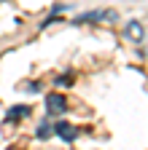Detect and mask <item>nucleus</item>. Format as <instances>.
Wrapping results in <instances>:
<instances>
[{
  "label": "nucleus",
  "instance_id": "obj_1",
  "mask_svg": "<svg viewBox=\"0 0 148 150\" xmlns=\"http://www.w3.org/2000/svg\"><path fill=\"white\" fill-rule=\"evenodd\" d=\"M46 105H49V112H51V115H59V112L67 110V102H65L62 94H49V97H46Z\"/></svg>",
  "mask_w": 148,
  "mask_h": 150
},
{
  "label": "nucleus",
  "instance_id": "obj_2",
  "mask_svg": "<svg viewBox=\"0 0 148 150\" xmlns=\"http://www.w3.org/2000/svg\"><path fill=\"white\" fill-rule=\"evenodd\" d=\"M54 134H59L62 139H67V142H73V139H76V137H78V129H73L70 123H57V126H54Z\"/></svg>",
  "mask_w": 148,
  "mask_h": 150
},
{
  "label": "nucleus",
  "instance_id": "obj_3",
  "mask_svg": "<svg viewBox=\"0 0 148 150\" xmlns=\"http://www.w3.org/2000/svg\"><path fill=\"white\" fill-rule=\"evenodd\" d=\"M100 19L113 22V19H116V11H92V13H84L81 16V22H100Z\"/></svg>",
  "mask_w": 148,
  "mask_h": 150
},
{
  "label": "nucleus",
  "instance_id": "obj_4",
  "mask_svg": "<svg viewBox=\"0 0 148 150\" xmlns=\"http://www.w3.org/2000/svg\"><path fill=\"white\" fill-rule=\"evenodd\" d=\"M127 38H129V40H135V43L143 40V27H140V22H129V27H127Z\"/></svg>",
  "mask_w": 148,
  "mask_h": 150
},
{
  "label": "nucleus",
  "instance_id": "obj_5",
  "mask_svg": "<svg viewBox=\"0 0 148 150\" xmlns=\"http://www.w3.org/2000/svg\"><path fill=\"white\" fill-rule=\"evenodd\" d=\"M51 134H54V129H49V123H41L38 137H41V139H46V137H51Z\"/></svg>",
  "mask_w": 148,
  "mask_h": 150
}]
</instances>
